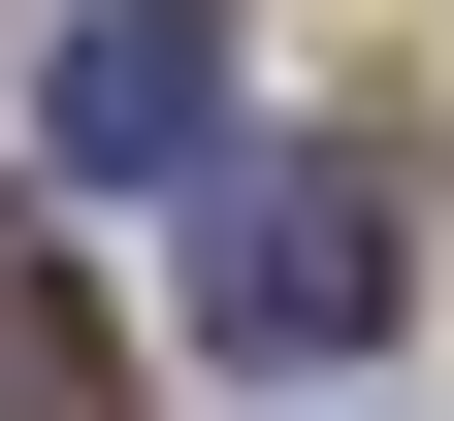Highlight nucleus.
Instances as JSON below:
<instances>
[{"label": "nucleus", "mask_w": 454, "mask_h": 421, "mask_svg": "<svg viewBox=\"0 0 454 421\" xmlns=\"http://www.w3.org/2000/svg\"><path fill=\"white\" fill-rule=\"evenodd\" d=\"M195 324L227 356H389V292H422V227H389V162H195Z\"/></svg>", "instance_id": "f257e3e1"}, {"label": "nucleus", "mask_w": 454, "mask_h": 421, "mask_svg": "<svg viewBox=\"0 0 454 421\" xmlns=\"http://www.w3.org/2000/svg\"><path fill=\"white\" fill-rule=\"evenodd\" d=\"M66 162H98V195H195V33H162V0L66 33Z\"/></svg>", "instance_id": "f03ea898"}, {"label": "nucleus", "mask_w": 454, "mask_h": 421, "mask_svg": "<svg viewBox=\"0 0 454 421\" xmlns=\"http://www.w3.org/2000/svg\"><path fill=\"white\" fill-rule=\"evenodd\" d=\"M0 421H130V389H98V324H66V260H33V227H0Z\"/></svg>", "instance_id": "7ed1b4c3"}]
</instances>
